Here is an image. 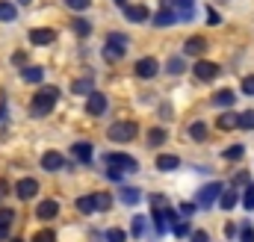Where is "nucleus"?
Returning a JSON list of instances; mask_svg holds the SVG:
<instances>
[{
    "label": "nucleus",
    "mask_w": 254,
    "mask_h": 242,
    "mask_svg": "<svg viewBox=\"0 0 254 242\" xmlns=\"http://www.w3.org/2000/svg\"><path fill=\"white\" fill-rule=\"evenodd\" d=\"M216 127H219V130H234V127H240V116H237V113H222V116L216 119Z\"/></svg>",
    "instance_id": "nucleus-21"
},
{
    "label": "nucleus",
    "mask_w": 254,
    "mask_h": 242,
    "mask_svg": "<svg viewBox=\"0 0 254 242\" xmlns=\"http://www.w3.org/2000/svg\"><path fill=\"white\" fill-rule=\"evenodd\" d=\"M178 12L175 9H160L157 15H154V27H172V24H178Z\"/></svg>",
    "instance_id": "nucleus-15"
},
{
    "label": "nucleus",
    "mask_w": 254,
    "mask_h": 242,
    "mask_svg": "<svg viewBox=\"0 0 254 242\" xmlns=\"http://www.w3.org/2000/svg\"><path fill=\"white\" fill-rule=\"evenodd\" d=\"M166 71H169V74H184V60H181V57H172L169 65H166Z\"/></svg>",
    "instance_id": "nucleus-35"
},
{
    "label": "nucleus",
    "mask_w": 254,
    "mask_h": 242,
    "mask_svg": "<svg viewBox=\"0 0 254 242\" xmlns=\"http://www.w3.org/2000/svg\"><path fill=\"white\" fill-rule=\"evenodd\" d=\"M9 240V228H3V225H0V242H6Z\"/></svg>",
    "instance_id": "nucleus-50"
},
{
    "label": "nucleus",
    "mask_w": 254,
    "mask_h": 242,
    "mask_svg": "<svg viewBox=\"0 0 254 242\" xmlns=\"http://www.w3.org/2000/svg\"><path fill=\"white\" fill-rule=\"evenodd\" d=\"M71 154H74L80 163H92V154H95V151H92L89 142H74V145H71Z\"/></svg>",
    "instance_id": "nucleus-18"
},
{
    "label": "nucleus",
    "mask_w": 254,
    "mask_h": 242,
    "mask_svg": "<svg viewBox=\"0 0 254 242\" xmlns=\"http://www.w3.org/2000/svg\"><path fill=\"white\" fill-rule=\"evenodd\" d=\"M12 242H24V240H12Z\"/></svg>",
    "instance_id": "nucleus-54"
},
{
    "label": "nucleus",
    "mask_w": 254,
    "mask_h": 242,
    "mask_svg": "<svg viewBox=\"0 0 254 242\" xmlns=\"http://www.w3.org/2000/svg\"><path fill=\"white\" fill-rule=\"evenodd\" d=\"M77 210H80V213H86V216H89V213H101L98 192H95V195H80V198H77Z\"/></svg>",
    "instance_id": "nucleus-14"
},
{
    "label": "nucleus",
    "mask_w": 254,
    "mask_h": 242,
    "mask_svg": "<svg viewBox=\"0 0 254 242\" xmlns=\"http://www.w3.org/2000/svg\"><path fill=\"white\" fill-rule=\"evenodd\" d=\"M71 92H77V95H92V92H95V83H92V77H83V80H77V83L71 86Z\"/></svg>",
    "instance_id": "nucleus-27"
},
{
    "label": "nucleus",
    "mask_w": 254,
    "mask_h": 242,
    "mask_svg": "<svg viewBox=\"0 0 254 242\" xmlns=\"http://www.w3.org/2000/svg\"><path fill=\"white\" fill-rule=\"evenodd\" d=\"M63 166H65V157L60 151H45V154H42V169H45V172H60Z\"/></svg>",
    "instance_id": "nucleus-11"
},
{
    "label": "nucleus",
    "mask_w": 254,
    "mask_h": 242,
    "mask_svg": "<svg viewBox=\"0 0 254 242\" xmlns=\"http://www.w3.org/2000/svg\"><path fill=\"white\" fill-rule=\"evenodd\" d=\"M243 95H249V98H254V74H249V77H243Z\"/></svg>",
    "instance_id": "nucleus-39"
},
{
    "label": "nucleus",
    "mask_w": 254,
    "mask_h": 242,
    "mask_svg": "<svg viewBox=\"0 0 254 242\" xmlns=\"http://www.w3.org/2000/svg\"><path fill=\"white\" fill-rule=\"evenodd\" d=\"M178 210H181V213H184V216H187V219H190L192 213H195V210H198V204H195V201H184V204H181V207H178Z\"/></svg>",
    "instance_id": "nucleus-43"
},
{
    "label": "nucleus",
    "mask_w": 254,
    "mask_h": 242,
    "mask_svg": "<svg viewBox=\"0 0 254 242\" xmlns=\"http://www.w3.org/2000/svg\"><path fill=\"white\" fill-rule=\"evenodd\" d=\"M122 57H125V48H116V45H107L104 48V60L107 62H119Z\"/></svg>",
    "instance_id": "nucleus-30"
},
{
    "label": "nucleus",
    "mask_w": 254,
    "mask_h": 242,
    "mask_svg": "<svg viewBox=\"0 0 254 242\" xmlns=\"http://www.w3.org/2000/svg\"><path fill=\"white\" fill-rule=\"evenodd\" d=\"M57 101H60V89H57V86H42V89L36 92L33 104H30V113H33L36 119H45V116L54 113Z\"/></svg>",
    "instance_id": "nucleus-1"
},
{
    "label": "nucleus",
    "mask_w": 254,
    "mask_h": 242,
    "mask_svg": "<svg viewBox=\"0 0 254 242\" xmlns=\"http://www.w3.org/2000/svg\"><path fill=\"white\" fill-rule=\"evenodd\" d=\"M18 18V9H15V3H9V0H0V21L3 24H9V21H15Z\"/></svg>",
    "instance_id": "nucleus-26"
},
{
    "label": "nucleus",
    "mask_w": 254,
    "mask_h": 242,
    "mask_svg": "<svg viewBox=\"0 0 254 242\" xmlns=\"http://www.w3.org/2000/svg\"><path fill=\"white\" fill-rule=\"evenodd\" d=\"M107 166H110V169H119V172H125V175L139 172V163H136L130 154H107Z\"/></svg>",
    "instance_id": "nucleus-4"
},
{
    "label": "nucleus",
    "mask_w": 254,
    "mask_h": 242,
    "mask_svg": "<svg viewBox=\"0 0 254 242\" xmlns=\"http://www.w3.org/2000/svg\"><path fill=\"white\" fill-rule=\"evenodd\" d=\"M33 242H57V234H54V231H48V228H45V231H39V234H36V237H33Z\"/></svg>",
    "instance_id": "nucleus-38"
},
{
    "label": "nucleus",
    "mask_w": 254,
    "mask_h": 242,
    "mask_svg": "<svg viewBox=\"0 0 254 242\" xmlns=\"http://www.w3.org/2000/svg\"><path fill=\"white\" fill-rule=\"evenodd\" d=\"M12 222H15V213H12V210H0V225H3V228H9Z\"/></svg>",
    "instance_id": "nucleus-44"
},
{
    "label": "nucleus",
    "mask_w": 254,
    "mask_h": 242,
    "mask_svg": "<svg viewBox=\"0 0 254 242\" xmlns=\"http://www.w3.org/2000/svg\"><path fill=\"white\" fill-rule=\"evenodd\" d=\"M190 139L192 142H207V124L204 121H192L190 124Z\"/></svg>",
    "instance_id": "nucleus-22"
},
{
    "label": "nucleus",
    "mask_w": 254,
    "mask_h": 242,
    "mask_svg": "<svg viewBox=\"0 0 254 242\" xmlns=\"http://www.w3.org/2000/svg\"><path fill=\"white\" fill-rule=\"evenodd\" d=\"M172 234H175V237H181V240H184V237H190V234H192L190 222H175V225H172Z\"/></svg>",
    "instance_id": "nucleus-31"
},
{
    "label": "nucleus",
    "mask_w": 254,
    "mask_h": 242,
    "mask_svg": "<svg viewBox=\"0 0 254 242\" xmlns=\"http://www.w3.org/2000/svg\"><path fill=\"white\" fill-rule=\"evenodd\" d=\"M166 139H169V133H166L163 127H151V130H148V145H151V148H160Z\"/></svg>",
    "instance_id": "nucleus-24"
},
{
    "label": "nucleus",
    "mask_w": 254,
    "mask_h": 242,
    "mask_svg": "<svg viewBox=\"0 0 254 242\" xmlns=\"http://www.w3.org/2000/svg\"><path fill=\"white\" fill-rule=\"evenodd\" d=\"M157 71H160V62L154 60V57H142V60L136 62V77H142V80L157 77Z\"/></svg>",
    "instance_id": "nucleus-8"
},
{
    "label": "nucleus",
    "mask_w": 254,
    "mask_h": 242,
    "mask_svg": "<svg viewBox=\"0 0 254 242\" xmlns=\"http://www.w3.org/2000/svg\"><path fill=\"white\" fill-rule=\"evenodd\" d=\"M119 198H122V204L133 207V204H139V201H142V192H139V189H133V186H122V189H119Z\"/></svg>",
    "instance_id": "nucleus-20"
},
{
    "label": "nucleus",
    "mask_w": 254,
    "mask_h": 242,
    "mask_svg": "<svg viewBox=\"0 0 254 242\" xmlns=\"http://www.w3.org/2000/svg\"><path fill=\"white\" fill-rule=\"evenodd\" d=\"M234 101H237V95H234L231 89H222V92L213 95V107H219V110H231Z\"/></svg>",
    "instance_id": "nucleus-16"
},
{
    "label": "nucleus",
    "mask_w": 254,
    "mask_h": 242,
    "mask_svg": "<svg viewBox=\"0 0 254 242\" xmlns=\"http://www.w3.org/2000/svg\"><path fill=\"white\" fill-rule=\"evenodd\" d=\"M151 204L154 207H166V195H151Z\"/></svg>",
    "instance_id": "nucleus-48"
},
{
    "label": "nucleus",
    "mask_w": 254,
    "mask_h": 242,
    "mask_svg": "<svg viewBox=\"0 0 254 242\" xmlns=\"http://www.w3.org/2000/svg\"><path fill=\"white\" fill-rule=\"evenodd\" d=\"M65 3H68V9H77V12H83V9L92 6V0H65Z\"/></svg>",
    "instance_id": "nucleus-42"
},
{
    "label": "nucleus",
    "mask_w": 254,
    "mask_h": 242,
    "mask_svg": "<svg viewBox=\"0 0 254 242\" xmlns=\"http://www.w3.org/2000/svg\"><path fill=\"white\" fill-rule=\"evenodd\" d=\"M207 24H210V27L222 24V18H219V12H216V9H207Z\"/></svg>",
    "instance_id": "nucleus-45"
},
{
    "label": "nucleus",
    "mask_w": 254,
    "mask_h": 242,
    "mask_svg": "<svg viewBox=\"0 0 254 242\" xmlns=\"http://www.w3.org/2000/svg\"><path fill=\"white\" fill-rule=\"evenodd\" d=\"M6 186H9V183H6V181H0V198H3V195H6V192H9V189H6Z\"/></svg>",
    "instance_id": "nucleus-51"
},
{
    "label": "nucleus",
    "mask_w": 254,
    "mask_h": 242,
    "mask_svg": "<svg viewBox=\"0 0 254 242\" xmlns=\"http://www.w3.org/2000/svg\"><path fill=\"white\" fill-rule=\"evenodd\" d=\"M240 127H243V130H254V110L240 113Z\"/></svg>",
    "instance_id": "nucleus-33"
},
{
    "label": "nucleus",
    "mask_w": 254,
    "mask_h": 242,
    "mask_svg": "<svg viewBox=\"0 0 254 242\" xmlns=\"http://www.w3.org/2000/svg\"><path fill=\"white\" fill-rule=\"evenodd\" d=\"M204 51H207V39L204 36H192V39L184 42V54L187 57H201Z\"/></svg>",
    "instance_id": "nucleus-13"
},
{
    "label": "nucleus",
    "mask_w": 254,
    "mask_h": 242,
    "mask_svg": "<svg viewBox=\"0 0 254 242\" xmlns=\"http://www.w3.org/2000/svg\"><path fill=\"white\" fill-rule=\"evenodd\" d=\"M125 18L130 21V24H145L151 15H148V9H145L142 3H127L125 6Z\"/></svg>",
    "instance_id": "nucleus-9"
},
{
    "label": "nucleus",
    "mask_w": 254,
    "mask_h": 242,
    "mask_svg": "<svg viewBox=\"0 0 254 242\" xmlns=\"http://www.w3.org/2000/svg\"><path fill=\"white\" fill-rule=\"evenodd\" d=\"M154 228H157V234H166L172 225H169V219H166V213L163 210H154Z\"/></svg>",
    "instance_id": "nucleus-29"
},
{
    "label": "nucleus",
    "mask_w": 254,
    "mask_h": 242,
    "mask_svg": "<svg viewBox=\"0 0 254 242\" xmlns=\"http://www.w3.org/2000/svg\"><path fill=\"white\" fill-rule=\"evenodd\" d=\"M136 133H139V124L136 121H116L110 130H107V136L113 139V142H133L136 139Z\"/></svg>",
    "instance_id": "nucleus-2"
},
{
    "label": "nucleus",
    "mask_w": 254,
    "mask_h": 242,
    "mask_svg": "<svg viewBox=\"0 0 254 242\" xmlns=\"http://www.w3.org/2000/svg\"><path fill=\"white\" fill-rule=\"evenodd\" d=\"M36 216H39L42 222H51V219L60 216V204H57L54 198H48V201H42V204L36 207Z\"/></svg>",
    "instance_id": "nucleus-12"
},
{
    "label": "nucleus",
    "mask_w": 254,
    "mask_h": 242,
    "mask_svg": "<svg viewBox=\"0 0 254 242\" xmlns=\"http://www.w3.org/2000/svg\"><path fill=\"white\" fill-rule=\"evenodd\" d=\"M18 3H30V0H18Z\"/></svg>",
    "instance_id": "nucleus-53"
},
{
    "label": "nucleus",
    "mask_w": 254,
    "mask_h": 242,
    "mask_svg": "<svg viewBox=\"0 0 254 242\" xmlns=\"http://www.w3.org/2000/svg\"><path fill=\"white\" fill-rule=\"evenodd\" d=\"M222 192H225V186L219 181L207 183V186H201V192H198V198H195V204H198V210H210L219 198H222Z\"/></svg>",
    "instance_id": "nucleus-3"
},
{
    "label": "nucleus",
    "mask_w": 254,
    "mask_h": 242,
    "mask_svg": "<svg viewBox=\"0 0 254 242\" xmlns=\"http://www.w3.org/2000/svg\"><path fill=\"white\" fill-rule=\"evenodd\" d=\"M192 74H195V80H201V83H210V80H216V77L222 74V68H219L216 62L198 60V62H195V68H192Z\"/></svg>",
    "instance_id": "nucleus-5"
},
{
    "label": "nucleus",
    "mask_w": 254,
    "mask_h": 242,
    "mask_svg": "<svg viewBox=\"0 0 254 242\" xmlns=\"http://www.w3.org/2000/svg\"><path fill=\"white\" fill-rule=\"evenodd\" d=\"M21 80H24V83H42V80H45V68H42V65L21 68Z\"/></svg>",
    "instance_id": "nucleus-17"
},
{
    "label": "nucleus",
    "mask_w": 254,
    "mask_h": 242,
    "mask_svg": "<svg viewBox=\"0 0 254 242\" xmlns=\"http://www.w3.org/2000/svg\"><path fill=\"white\" fill-rule=\"evenodd\" d=\"M104 240H107V242H125V231H119V228H110V231L104 234Z\"/></svg>",
    "instance_id": "nucleus-37"
},
{
    "label": "nucleus",
    "mask_w": 254,
    "mask_h": 242,
    "mask_svg": "<svg viewBox=\"0 0 254 242\" xmlns=\"http://www.w3.org/2000/svg\"><path fill=\"white\" fill-rule=\"evenodd\" d=\"M98 204H101V213H107L113 207V195L110 192H98Z\"/></svg>",
    "instance_id": "nucleus-36"
},
{
    "label": "nucleus",
    "mask_w": 254,
    "mask_h": 242,
    "mask_svg": "<svg viewBox=\"0 0 254 242\" xmlns=\"http://www.w3.org/2000/svg\"><path fill=\"white\" fill-rule=\"evenodd\" d=\"M240 242H254V228L252 225H243V228H240Z\"/></svg>",
    "instance_id": "nucleus-41"
},
{
    "label": "nucleus",
    "mask_w": 254,
    "mask_h": 242,
    "mask_svg": "<svg viewBox=\"0 0 254 242\" xmlns=\"http://www.w3.org/2000/svg\"><path fill=\"white\" fill-rule=\"evenodd\" d=\"M237 201H240L237 189H225V192H222V198H219V207H222V210H234V207H237Z\"/></svg>",
    "instance_id": "nucleus-25"
},
{
    "label": "nucleus",
    "mask_w": 254,
    "mask_h": 242,
    "mask_svg": "<svg viewBox=\"0 0 254 242\" xmlns=\"http://www.w3.org/2000/svg\"><path fill=\"white\" fill-rule=\"evenodd\" d=\"M107 175H110V181H122V175H125V172H119V169H107Z\"/></svg>",
    "instance_id": "nucleus-49"
},
{
    "label": "nucleus",
    "mask_w": 254,
    "mask_h": 242,
    "mask_svg": "<svg viewBox=\"0 0 254 242\" xmlns=\"http://www.w3.org/2000/svg\"><path fill=\"white\" fill-rule=\"evenodd\" d=\"M190 242H210V237H207L204 231H192V234H190Z\"/></svg>",
    "instance_id": "nucleus-46"
},
{
    "label": "nucleus",
    "mask_w": 254,
    "mask_h": 242,
    "mask_svg": "<svg viewBox=\"0 0 254 242\" xmlns=\"http://www.w3.org/2000/svg\"><path fill=\"white\" fill-rule=\"evenodd\" d=\"M130 231H133V237H136V240H139V237H145V231H148V219H145V216H133Z\"/></svg>",
    "instance_id": "nucleus-28"
},
{
    "label": "nucleus",
    "mask_w": 254,
    "mask_h": 242,
    "mask_svg": "<svg viewBox=\"0 0 254 242\" xmlns=\"http://www.w3.org/2000/svg\"><path fill=\"white\" fill-rule=\"evenodd\" d=\"M12 62H15V65H24V62H27V54H24V51H18V54H12Z\"/></svg>",
    "instance_id": "nucleus-47"
},
{
    "label": "nucleus",
    "mask_w": 254,
    "mask_h": 242,
    "mask_svg": "<svg viewBox=\"0 0 254 242\" xmlns=\"http://www.w3.org/2000/svg\"><path fill=\"white\" fill-rule=\"evenodd\" d=\"M113 3H119V6H122V9H125V6H127V0H113Z\"/></svg>",
    "instance_id": "nucleus-52"
},
{
    "label": "nucleus",
    "mask_w": 254,
    "mask_h": 242,
    "mask_svg": "<svg viewBox=\"0 0 254 242\" xmlns=\"http://www.w3.org/2000/svg\"><path fill=\"white\" fill-rule=\"evenodd\" d=\"M243 154H246V148H243V145H231V148H225V154H222V157H225V160H240Z\"/></svg>",
    "instance_id": "nucleus-34"
},
{
    "label": "nucleus",
    "mask_w": 254,
    "mask_h": 242,
    "mask_svg": "<svg viewBox=\"0 0 254 242\" xmlns=\"http://www.w3.org/2000/svg\"><path fill=\"white\" fill-rule=\"evenodd\" d=\"M127 42L130 39H127L125 33H110L107 36V45H116V48H127Z\"/></svg>",
    "instance_id": "nucleus-32"
},
{
    "label": "nucleus",
    "mask_w": 254,
    "mask_h": 242,
    "mask_svg": "<svg viewBox=\"0 0 254 242\" xmlns=\"http://www.w3.org/2000/svg\"><path fill=\"white\" fill-rule=\"evenodd\" d=\"M15 195H18L21 201L36 198V195H39V181H36V178H24V181H18L15 183Z\"/></svg>",
    "instance_id": "nucleus-6"
},
{
    "label": "nucleus",
    "mask_w": 254,
    "mask_h": 242,
    "mask_svg": "<svg viewBox=\"0 0 254 242\" xmlns=\"http://www.w3.org/2000/svg\"><path fill=\"white\" fill-rule=\"evenodd\" d=\"M243 207L254 210V186H246V195H243Z\"/></svg>",
    "instance_id": "nucleus-40"
},
{
    "label": "nucleus",
    "mask_w": 254,
    "mask_h": 242,
    "mask_svg": "<svg viewBox=\"0 0 254 242\" xmlns=\"http://www.w3.org/2000/svg\"><path fill=\"white\" fill-rule=\"evenodd\" d=\"M71 30H74V36L86 39V36L92 33V21H86V18H74V21H71Z\"/></svg>",
    "instance_id": "nucleus-23"
},
{
    "label": "nucleus",
    "mask_w": 254,
    "mask_h": 242,
    "mask_svg": "<svg viewBox=\"0 0 254 242\" xmlns=\"http://www.w3.org/2000/svg\"><path fill=\"white\" fill-rule=\"evenodd\" d=\"M54 42H57V33H54V30H48V27H36V30H30V45L45 48V45H54Z\"/></svg>",
    "instance_id": "nucleus-7"
},
{
    "label": "nucleus",
    "mask_w": 254,
    "mask_h": 242,
    "mask_svg": "<svg viewBox=\"0 0 254 242\" xmlns=\"http://www.w3.org/2000/svg\"><path fill=\"white\" fill-rule=\"evenodd\" d=\"M181 166V157H175V154H160L157 157V169L160 172H175Z\"/></svg>",
    "instance_id": "nucleus-19"
},
{
    "label": "nucleus",
    "mask_w": 254,
    "mask_h": 242,
    "mask_svg": "<svg viewBox=\"0 0 254 242\" xmlns=\"http://www.w3.org/2000/svg\"><path fill=\"white\" fill-rule=\"evenodd\" d=\"M86 113H89V116H95V119L107 113V98H104V92H92V95H89V104H86Z\"/></svg>",
    "instance_id": "nucleus-10"
}]
</instances>
